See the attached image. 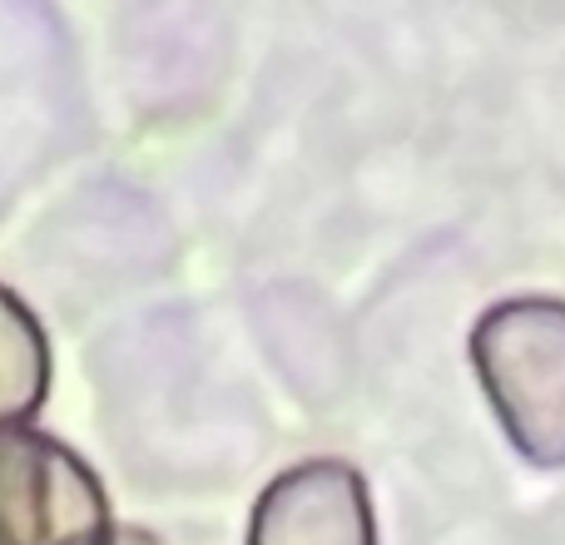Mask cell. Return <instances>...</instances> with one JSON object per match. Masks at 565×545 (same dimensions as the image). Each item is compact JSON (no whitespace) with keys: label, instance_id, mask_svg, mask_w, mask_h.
I'll return each instance as SVG.
<instances>
[{"label":"cell","instance_id":"obj_1","mask_svg":"<svg viewBox=\"0 0 565 545\" xmlns=\"http://www.w3.org/2000/svg\"><path fill=\"white\" fill-rule=\"evenodd\" d=\"M477 362L501 412L531 397V387L546 392L526 457L565 461V302L526 298L497 308L477 332Z\"/></svg>","mask_w":565,"mask_h":545}]
</instances>
